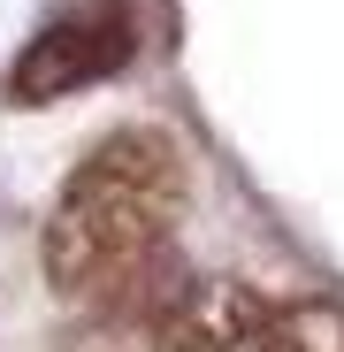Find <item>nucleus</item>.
<instances>
[{
  "label": "nucleus",
  "instance_id": "1",
  "mask_svg": "<svg viewBox=\"0 0 344 352\" xmlns=\"http://www.w3.org/2000/svg\"><path fill=\"white\" fill-rule=\"evenodd\" d=\"M184 222V161L161 131L100 138L46 214V283L77 307H138L168 276V245Z\"/></svg>",
  "mask_w": 344,
  "mask_h": 352
},
{
  "label": "nucleus",
  "instance_id": "2",
  "mask_svg": "<svg viewBox=\"0 0 344 352\" xmlns=\"http://www.w3.org/2000/svg\"><path fill=\"white\" fill-rule=\"evenodd\" d=\"M153 352H344V314L314 299H268L229 276L168 291L153 314Z\"/></svg>",
  "mask_w": 344,
  "mask_h": 352
},
{
  "label": "nucleus",
  "instance_id": "3",
  "mask_svg": "<svg viewBox=\"0 0 344 352\" xmlns=\"http://www.w3.org/2000/svg\"><path fill=\"white\" fill-rule=\"evenodd\" d=\"M130 54H138L130 0H69L62 16H46L23 38L16 69H8V100L16 107H54V100H69L84 85H107Z\"/></svg>",
  "mask_w": 344,
  "mask_h": 352
}]
</instances>
